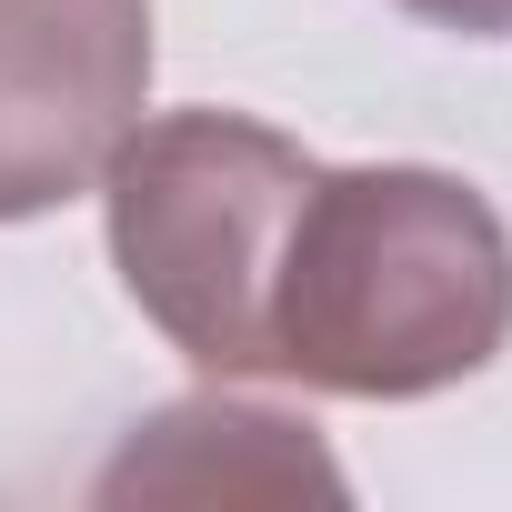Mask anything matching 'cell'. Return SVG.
Masks as SVG:
<instances>
[{
    "instance_id": "obj_3",
    "label": "cell",
    "mask_w": 512,
    "mask_h": 512,
    "mask_svg": "<svg viewBox=\"0 0 512 512\" xmlns=\"http://www.w3.org/2000/svg\"><path fill=\"white\" fill-rule=\"evenodd\" d=\"M151 111V0H0V221L101 191Z\"/></svg>"
},
{
    "instance_id": "obj_5",
    "label": "cell",
    "mask_w": 512,
    "mask_h": 512,
    "mask_svg": "<svg viewBox=\"0 0 512 512\" xmlns=\"http://www.w3.org/2000/svg\"><path fill=\"white\" fill-rule=\"evenodd\" d=\"M402 11L452 41H512V0H402Z\"/></svg>"
},
{
    "instance_id": "obj_2",
    "label": "cell",
    "mask_w": 512,
    "mask_h": 512,
    "mask_svg": "<svg viewBox=\"0 0 512 512\" xmlns=\"http://www.w3.org/2000/svg\"><path fill=\"white\" fill-rule=\"evenodd\" d=\"M312 151L251 111H151L101 171L111 272L141 322L211 382H272V272L292 211L312 191Z\"/></svg>"
},
{
    "instance_id": "obj_4",
    "label": "cell",
    "mask_w": 512,
    "mask_h": 512,
    "mask_svg": "<svg viewBox=\"0 0 512 512\" xmlns=\"http://www.w3.org/2000/svg\"><path fill=\"white\" fill-rule=\"evenodd\" d=\"M101 502H292V492H322L342 502V462L322 452L312 422L292 412H262V402H231V392H201V402H171L151 422H131V442L111 452V472L91 482Z\"/></svg>"
},
{
    "instance_id": "obj_1",
    "label": "cell",
    "mask_w": 512,
    "mask_h": 512,
    "mask_svg": "<svg viewBox=\"0 0 512 512\" xmlns=\"http://www.w3.org/2000/svg\"><path fill=\"white\" fill-rule=\"evenodd\" d=\"M512 342V231L432 161L312 171L272 272V382L432 402Z\"/></svg>"
}]
</instances>
